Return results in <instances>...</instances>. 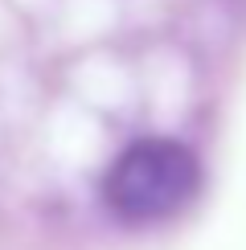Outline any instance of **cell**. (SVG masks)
<instances>
[{"instance_id": "obj_1", "label": "cell", "mask_w": 246, "mask_h": 250, "mask_svg": "<svg viewBox=\"0 0 246 250\" xmlns=\"http://www.w3.org/2000/svg\"><path fill=\"white\" fill-rule=\"evenodd\" d=\"M201 185V164L184 144L148 135L119 152L102 176V201L127 226H148L181 213Z\"/></svg>"}]
</instances>
